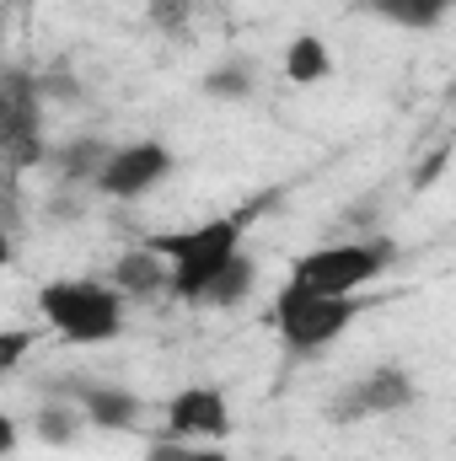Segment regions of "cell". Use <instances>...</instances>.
Returning a JSON list of instances; mask_svg holds the SVG:
<instances>
[{"label": "cell", "instance_id": "16", "mask_svg": "<svg viewBox=\"0 0 456 461\" xmlns=\"http://www.w3.org/2000/svg\"><path fill=\"white\" fill-rule=\"evenodd\" d=\"M205 92L221 97V103H242V97L252 92V76H247L242 65H221L215 76H205Z\"/></svg>", "mask_w": 456, "mask_h": 461}, {"label": "cell", "instance_id": "15", "mask_svg": "<svg viewBox=\"0 0 456 461\" xmlns=\"http://www.w3.org/2000/svg\"><path fill=\"white\" fill-rule=\"evenodd\" d=\"M247 290H252V258H247V252H236L226 268H221V279L210 285V301H205V306H242V301H247Z\"/></svg>", "mask_w": 456, "mask_h": 461}, {"label": "cell", "instance_id": "1", "mask_svg": "<svg viewBox=\"0 0 456 461\" xmlns=\"http://www.w3.org/2000/svg\"><path fill=\"white\" fill-rule=\"evenodd\" d=\"M145 247H156L172 263V295L178 301H210V285L242 252V221L226 215V221H205V226L188 230H156Z\"/></svg>", "mask_w": 456, "mask_h": 461}, {"label": "cell", "instance_id": "14", "mask_svg": "<svg viewBox=\"0 0 456 461\" xmlns=\"http://www.w3.org/2000/svg\"><path fill=\"white\" fill-rule=\"evenodd\" d=\"M81 424H87L81 402H43L38 408V440L43 446H70L81 435Z\"/></svg>", "mask_w": 456, "mask_h": 461}, {"label": "cell", "instance_id": "7", "mask_svg": "<svg viewBox=\"0 0 456 461\" xmlns=\"http://www.w3.org/2000/svg\"><path fill=\"white\" fill-rule=\"evenodd\" d=\"M38 97H43L38 81H27L22 70H5V103H0V113H5V161H11V172L43 161V140H38Z\"/></svg>", "mask_w": 456, "mask_h": 461}, {"label": "cell", "instance_id": "13", "mask_svg": "<svg viewBox=\"0 0 456 461\" xmlns=\"http://www.w3.org/2000/svg\"><path fill=\"white\" fill-rule=\"evenodd\" d=\"M446 5H451V0H370L376 16H387L392 27H414V32L435 27V22L446 16Z\"/></svg>", "mask_w": 456, "mask_h": 461}, {"label": "cell", "instance_id": "9", "mask_svg": "<svg viewBox=\"0 0 456 461\" xmlns=\"http://www.w3.org/2000/svg\"><path fill=\"white\" fill-rule=\"evenodd\" d=\"M114 285H118V295H129V301H150V295L172 290V263L156 247H134V252H123L114 263Z\"/></svg>", "mask_w": 456, "mask_h": 461}, {"label": "cell", "instance_id": "12", "mask_svg": "<svg viewBox=\"0 0 456 461\" xmlns=\"http://www.w3.org/2000/svg\"><path fill=\"white\" fill-rule=\"evenodd\" d=\"M108 156H114V145H103V140H70V145L54 150V167H59L65 183H97Z\"/></svg>", "mask_w": 456, "mask_h": 461}, {"label": "cell", "instance_id": "6", "mask_svg": "<svg viewBox=\"0 0 456 461\" xmlns=\"http://www.w3.org/2000/svg\"><path fill=\"white\" fill-rule=\"evenodd\" d=\"M167 172H172V150L161 140H134V145H114V156H108V167L97 172L92 188L108 194V199H140Z\"/></svg>", "mask_w": 456, "mask_h": 461}, {"label": "cell", "instance_id": "5", "mask_svg": "<svg viewBox=\"0 0 456 461\" xmlns=\"http://www.w3.org/2000/svg\"><path fill=\"white\" fill-rule=\"evenodd\" d=\"M414 402V381L403 365H376L370 375L349 381L339 397L328 402V419L333 424H360V419H376V413H403Z\"/></svg>", "mask_w": 456, "mask_h": 461}, {"label": "cell", "instance_id": "17", "mask_svg": "<svg viewBox=\"0 0 456 461\" xmlns=\"http://www.w3.org/2000/svg\"><path fill=\"white\" fill-rule=\"evenodd\" d=\"M194 16V0H150V27L161 32H183Z\"/></svg>", "mask_w": 456, "mask_h": 461}, {"label": "cell", "instance_id": "10", "mask_svg": "<svg viewBox=\"0 0 456 461\" xmlns=\"http://www.w3.org/2000/svg\"><path fill=\"white\" fill-rule=\"evenodd\" d=\"M76 397H81L87 424H97V429H134L140 424V397L129 386H97V381H87V386H76Z\"/></svg>", "mask_w": 456, "mask_h": 461}, {"label": "cell", "instance_id": "20", "mask_svg": "<svg viewBox=\"0 0 456 461\" xmlns=\"http://www.w3.org/2000/svg\"><path fill=\"white\" fill-rule=\"evenodd\" d=\"M145 461H183V446L161 440V446H150V456H145Z\"/></svg>", "mask_w": 456, "mask_h": 461}, {"label": "cell", "instance_id": "18", "mask_svg": "<svg viewBox=\"0 0 456 461\" xmlns=\"http://www.w3.org/2000/svg\"><path fill=\"white\" fill-rule=\"evenodd\" d=\"M27 348H32V333H27V328H5V333H0V370H16Z\"/></svg>", "mask_w": 456, "mask_h": 461}, {"label": "cell", "instance_id": "21", "mask_svg": "<svg viewBox=\"0 0 456 461\" xmlns=\"http://www.w3.org/2000/svg\"><path fill=\"white\" fill-rule=\"evenodd\" d=\"M183 461H231V456L221 446H205V451H188V446H183Z\"/></svg>", "mask_w": 456, "mask_h": 461}, {"label": "cell", "instance_id": "11", "mask_svg": "<svg viewBox=\"0 0 456 461\" xmlns=\"http://www.w3.org/2000/svg\"><path fill=\"white\" fill-rule=\"evenodd\" d=\"M285 76H290L296 86L328 81V76H333V54H328V43H323L317 32H301V38H290V49H285Z\"/></svg>", "mask_w": 456, "mask_h": 461}, {"label": "cell", "instance_id": "19", "mask_svg": "<svg viewBox=\"0 0 456 461\" xmlns=\"http://www.w3.org/2000/svg\"><path fill=\"white\" fill-rule=\"evenodd\" d=\"M441 167H446V150H441L435 161H424V167H419V177H414V188H430V183L441 177Z\"/></svg>", "mask_w": 456, "mask_h": 461}, {"label": "cell", "instance_id": "3", "mask_svg": "<svg viewBox=\"0 0 456 461\" xmlns=\"http://www.w3.org/2000/svg\"><path fill=\"white\" fill-rule=\"evenodd\" d=\"M354 317H360V295H317V290L285 285L279 301H274V328H279V339L296 354H312V348L333 344Z\"/></svg>", "mask_w": 456, "mask_h": 461}, {"label": "cell", "instance_id": "4", "mask_svg": "<svg viewBox=\"0 0 456 461\" xmlns=\"http://www.w3.org/2000/svg\"><path fill=\"white\" fill-rule=\"evenodd\" d=\"M392 247H365V241H328L306 258L290 263V285L317 290V295H360L381 268H387Z\"/></svg>", "mask_w": 456, "mask_h": 461}, {"label": "cell", "instance_id": "2", "mask_svg": "<svg viewBox=\"0 0 456 461\" xmlns=\"http://www.w3.org/2000/svg\"><path fill=\"white\" fill-rule=\"evenodd\" d=\"M38 317L70 344H108L123 328V295L103 279H54L38 290Z\"/></svg>", "mask_w": 456, "mask_h": 461}, {"label": "cell", "instance_id": "8", "mask_svg": "<svg viewBox=\"0 0 456 461\" xmlns=\"http://www.w3.org/2000/svg\"><path fill=\"white\" fill-rule=\"evenodd\" d=\"M167 429L172 440H226L231 435V408L215 386H183L167 402Z\"/></svg>", "mask_w": 456, "mask_h": 461}, {"label": "cell", "instance_id": "22", "mask_svg": "<svg viewBox=\"0 0 456 461\" xmlns=\"http://www.w3.org/2000/svg\"><path fill=\"white\" fill-rule=\"evenodd\" d=\"M0 451H16V419H0Z\"/></svg>", "mask_w": 456, "mask_h": 461}]
</instances>
